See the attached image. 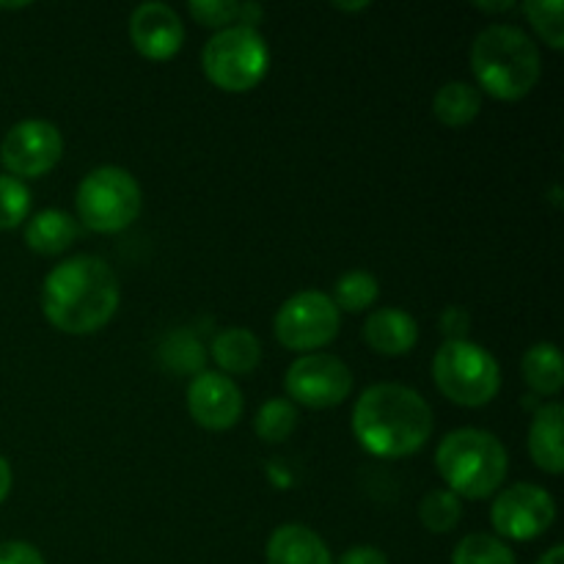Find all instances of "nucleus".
I'll use <instances>...</instances> for the list:
<instances>
[{"mask_svg": "<svg viewBox=\"0 0 564 564\" xmlns=\"http://www.w3.org/2000/svg\"><path fill=\"white\" fill-rule=\"evenodd\" d=\"M119 297V279L110 264L83 253L50 270L42 284V312L53 328L86 336L110 323Z\"/></svg>", "mask_w": 564, "mask_h": 564, "instance_id": "f257e3e1", "label": "nucleus"}, {"mask_svg": "<svg viewBox=\"0 0 564 564\" xmlns=\"http://www.w3.org/2000/svg\"><path fill=\"white\" fill-rule=\"evenodd\" d=\"M352 433L375 457L416 455L433 435V411L419 391L400 383L369 386L352 408Z\"/></svg>", "mask_w": 564, "mask_h": 564, "instance_id": "f03ea898", "label": "nucleus"}, {"mask_svg": "<svg viewBox=\"0 0 564 564\" xmlns=\"http://www.w3.org/2000/svg\"><path fill=\"white\" fill-rule=\"evenodd\" d=\"M471 72L479 88L501 102L523 99L540 80V50L521 28L490 25L474 39Z\"/></svg>", "mask_w": 564, "mask_h": 564, "instance_id": "7ed1b4c3", "label": "nucleus"}, {"mask_svg": "<svg viewBox=\"0 0 564 564\" xmlns=\"http://www.w3.org/2000/svg\"><path fill=\"white\" fill-rule=\"evenodd\" d=\"M441 479L457 499H488L505 482L507 457L505 444L488 430L463 427L446 435L435 452Z\"/></svg>", "mask_w": 564, "mask_h": 564, "instance_id": "20e7f679", "label": "nucleus"}, {"mask_svg": "<svg viewBox=\"0 0 564 564\" xmlns=\"http://www.w3.org/2000/svg\"><path fill=\"white\" fill-rule=\"evenodd\" d=\"M202 66L215 88L229 94H246L257 88L268 75V42L253 28L229 25L204 44Z\"/></svg>", "mask_w": 564, "mask_h": 564, "instance_id": "39448f33", "label": "nucleus"}, {"mask_svg": "<svg viewBox=\"0 0 564 564\" xmlns=\"http://www.w3.org/2000/svg\"><path fill=\"white\" fill-rule=\"evenodd\" d=\"M433 380L441 394L463 408H482L501 389L499 361L474 341H444L433 358Z\"/></svg>", "mask_w": 564, "mask_h": 564, "instance_id": "423d86ee", "label": "nucleus"}, {"mask_svg": "<svg viewBox=\"0 0 564 564\" xmlns=\"http://www.w3.org/2000/svg\"><path fill=\"white\" fill-rule=\"evenodd\" d=\"M77 215L83 224L99 235L124 231L141 215V185L135 176L116 165H102L83 176L77 187Z\"/></svg>", "mask_w": 564, "mask_h": 564, "instance_id": "0eeeda50", "label": "nucleus"}, {"mask_svg": "<svg viewBox=\"0 0 564 564\" xmlns=\"http://www.w3.org/2000/svg\"><path fill=\"white\" fill-rule=\"evenodd\" d=\"M339 308L328 295L306 290L292 295L273 319L275 339L295 352H312L330 345L339 334Z\"/></svg>", "mask_w": 564, "mask_h": 564, "instance_id": "6e6552de", "label": "nucleus"}, {"mask_svg": "<svg viewBox=\"0 0 564 564\" xmlns=\"http://www.w3.org/2000/svg\"><path fill=\"white\" fill-rule=\"evenodd\" d=\"M286 394L301 405L314 408H336L350 397L352 375L345 361L328 352H308L292 361L286 369Z\"/></svg>", "mask_w": 564, "mask_h": 564, "instance_id": "1a4fd4ad", "label": "nucleus"}, {"mask_svg": "<svg viewBox=\"0 0 564 564\" xmlns=\"http://www.w3.org/2000/svg\"><path fill=\"white\" fill-rule=\"evenodd\" d=\"M554 521V496L532 482H521L501 490L499 499L490 507V523L499 532V538L521 540V543L545 534Z\"/></svg>", "mask_w": 564, "mask_h": 564, "instance_id": "9d476101", "label": "nucleus"}, {"mask_svg": "<svg viewBox=\"0 0 564 564\" xmlns=\"http://www.w3.org/2000/svg\"><path fill=\"white\" fill-rule=\"evenodd\" d=\"M61 152H64V138L58 127L42 119H28L6 132L0 143V163L14 180L20 176L36 180L58 165Z\"/></svg>", "mask_w": 564, "mask_h": 564, "instance_id": "9b49d317", "label": "nucleus"}, {"mask_svg": "<svg viewBox=\"0 0 564 564\" xmlns=\"http://www.w3.org/2000/svg\"><path fill=\"white\" fill-rule=\"evenodd\" d=\"M187 411L204 430H229L242 416V391L220 372H198L187 386Z\"/></svg>", "mask_w": 564, "mask_h": 564, "instance_id": "f8f14e48", "label": "nucleus"}, {"mask_svg": "<svg viewBox=\"0 0 564 564\" xmlns=\"http://www.w3.org/2000/svg\"><path fill=\"white\" fill-rule=\"evenodd\" d=\"M130 39L149 61H169L185 44V25L165 3H143L130 17Z\"/></svg>", "mask_w": 564, "mask_h": 564, "instance_id": "ddd939ff", "label": "nucleus"}, {"mask_svg": "<svg viewBox=\"0 0 564 564\" xmlns=\"http://www.w3.org/2000/svg\"><path fill=\"white\" fill-rule=\"evenodd\" d=\"M364 341L378 356H405L416 347L419 325L402 308H378L364 323Z\"/></svg>", "mask_w": 564, "mask_h": 564, "instance_id": "4468645a", "label": "nucleus"}, {"mask_svg": "<svg viewBox=\"0 0 564 564\" xmlns=\"http://www.w3.org/2000/svg\"><path fill=\"white\" fill-rule=\"evenodd\" d=\"M268 564H334L328 545L301 523H284L268 540Z\"/></svg>", "mask_w": 564, "mask_h": 564, "instance_id": "2eb2a0df", "label": "nucleus"}, {"mask_svg": "<svg viewBox=\"0 0 564 564\" xmlns=\"http://www.w3.org/2000/svg\"><path fill=\"white\" fill-rule=\"evenodd\" d=\"M562 419V405L560 402H551V405L540 408L532 422V430H529V455H532L534 466L545 474H554V477H560L564 471Z\"/></svg>", "mask_w": 564, "mask_h": 564, "instance_id": "dca6fc26", "label": "nucleus"}, {"mask_svg": "<svg viewBox=\"0 0 564 564\" xmlns=\"http://www.w3.org/2000/svg\"><path fill=\"white\" fill-rule=\"evenodd\" d=\"M77 220L64 209H42L25 226V242L33 253L58 257L75 242Z\"/></svg>", "mask_w": 564, "mask_h": 564, "instance_id": "f3484780", "label": "nucleus"}, {"mask_svg": "<svg viewBox=\"0 0 564 564\" xmlns=\"http://www.w3.org/2000/svg\"><path fill=\"white\" fill-rule=\"evenodd\" d=\"M213 358L220 375H248L262 361V345L248 328H226L213 339Z\"/></svg>", "mask_w": 564, "mask_h": 564, "instance_id": "a211bd4d", "label": "nucleus"}, {"mask_svg": "<svg viewBox=\"0 0 564 564\" xmlns=\"http://www.w3.org/2000/svg\"><path fill=\"white\" fill-rule=\"evenodd\" d=\"M521 372H523V380H527L529 389H532L534 394H543V397L560 394L564 386V367H562L560 347L551 345V341L532 345L527 352H523Z\"/></svg>", "mask_w": 564, "mask_h": 564, "instance_id": "6ab92c4d", "label": "nucleus"}, {"mask_svg": "<svg viewBox=\"0 0 564 564\" xmlns=\"http://www.w3.org/2000/svg\"><path fill=\"white\" fill-rule=\"evenodd\" d=\"M479 110H482V94L477 91V86L463 80H452L441 86L433 99V113L446 127L471 124L479 116Z\"/></svg>", "mask_w": 564, "mask_h": 564, "instance_id": "aec40b11", "label": "nucleus"}, {"mask_svg": "<svg viewBox=\"0 0 564 564\" xmlns=\"http://www.w3.org/2000/svg\"><path fill=\"white\" fill-rule=\"evenodd\" d=\"M380 284L372 273L367 270H352V273H345L334 286V306L347 314H361L378 301Z\"/></svg>", "mask_w": 564, "mask_h": 564, "instance_id": "412c9836", "label": "nucleus"}, {"mask_svg": "<svg viewBox=\"0 0 564 564\" xmlns=\"http://www.w3.org/2000/svg\"><path fill=\"white\" fill-rule=\"evenodd\" d=\"M297 427V411L290 400H268L257 413V422H253V430H257L259 438L264 444H281V441L290 438Z\"/></svg>", "mask_w": 564, "mask_h": 564, "instance_id": "4be33fe9", "label": "nucleus"}, {"mask_svg": "<svg viewBox=\"0 0 564 564\" xmlns=\"http://www.w3.org/2000/svg\"><path fill=\"white\" fill-rule=\"evenodd\" d=\"M452 564H518L507 543L494 534H468L455 549Z\"/></svg>", "mask_w": 564, "mask_h": 564, "instance_id": "5701e85b", "label": "nucleus"}, {"mask_svg": "<svg viewBox=\"0 0 564 564\" xmlns=\"http://www.w3.org/2000/svg\"><path fill=\"white\" fill-rule=\"evenodd\" d=\"M460 499L455 494H449V490H433L419 505V518H422L424 529H430L435 534L452 532L460 523Z\"/></svg>", "mask_w": 564, "mask_h": 564, "instance_id": "b1692460", "label": "nucleus"}, {"mask_svg": "<svg viewBox=\"0 0 564 564\" xmlns=\"http://www.w3.org/2000/svg\"><path fill=\"white\" fill-rule=\"evenodd\" d=\"M523 11H527L529 22H532L534 31L543 36V42L549 44L551 50L564 47V6L562 0H529L523 3Z\"/></svg>", "mask_w": 564, "mask_h": 564, "instance_id": "393cba45", "label": "nucleus"}, {"mask_svg": "<svg viewBox=\"0 0 564 564\" xmlns=\"http://www.w3.org/2000/svg\"><path fill=\"white\" fill-rule=\"evenodd\" d=\"M31 213V191L14 176H0V229H17Z\"/></svg>", "mask_w": 564, "mask_h": 564, "instance_id": "a878e982", "label": "nucleus"}, {"mask_svg": "<svg viewBox=\"0 0 564 564\" xmlns=\"http://www.w3.org/2000/svg\"><path fill=\"white\" fill-rule=\"evenodd\" d=\"M193 20L204 28H229V22L237 20L240 14V3H231V0H196V3L187 6Z\"/></svg>", "mask_w": 564, "mask_h": 564, "instance_id": "bb28decb", "label": "nucleus"}, {"mask_svg": "<svg viewBox=\"0 0 564 564\" xmlns=\"http://www.w3.org/2000/svg\"><path fill=\"white\" fill-rule=\"evenodd\" d=\"M468 328H471V314L466 308L449 306L441 314V334L446 336V341H463Z\"/></svg>", "mask_w": 564, "mask_h": 564, "instance_id": "cd10ccee", "label": "nucleus"}, {"mask_svg": "<svg viewBox=\"0 0 564 564\" xmlns=\"http://www.w3.org/2000/svg\"><path fill=\"white\" fill-rule=\"evenodd\" d=\"M0 564H47V562H44V556L39 554L31 543L11 540V543H0Z\"/></svg>", "mask_w": 564, "mask_h": 564, "instance_id": "c85d7f7f", "label": "nucleus"}, {"mask_svg": "<svg viewBox=\"0 0 564 564\" xmlns=\"http://www.w3.org/2000/svg\"><path fill=\"white\" fill-rule=\"evenodd\" d=\"M339 564H389V556L375 545H352L350 551L341 554Z\"/></svg>", "mask_w": 564, "mask_h": 564, "instance_id": "c756f323", "label": "nucleus"}, {"mask_svg": "<svg viewBox=\"0 0 564 564\" xmlns=\"http://www.w3.org/2000/svg\"><path fill=\"white\" fill-rule=\"evenodd\" d=\"M264 17V9L257 3H240V14H237V22H240L242 28H253L257 31V25L262 22Z\"/></svg>", "mask_w": 564, "mask_h": 564, "instance_id": "7c9ffc66", "label": "nucleus"}, {"mask_svg": "<svg viewBox=\"0 0 564 564\" xmlns=\"http://www.w3.org/2000/svg\"><path fill=\"white\" fill-rule=\"evenodd\" d=\"M9 490H11V466H9V460L0 455V505L6 501Z\"/></svg>", "mask_w": 564, "mask_h": 564, "instance_id": "2f4dec72", "label": "nucleus"}, {"mask_svg": "<svg viewBox=\"0 0 564 564\" xmlns=\"http://www.w3.org/2000/svg\"><path fill=\"white\" fill-rule=\"evenodd\" d=\"M538 564H564V549H562V545H554V549L545 551V554L540 556Z\"/></svg>", "mask_w": 564, "mask_h": 564, "instance_id": "473e14b6", "label": "nucleus"}, {"mask_svg": "<svg viewBox=\"0 0 564 564\" xmlns=\"http://www.w3.org/2000/svg\"><path fill=\"white\" fill-rule=\"evenodd\" d=\"M477 9H482V11H510V9H516V3H512V0H507V3H477Z\"/></svg>", "mask_w": 564, "mask_h": 564, "instance_id": "72a5a7b5", "label": "nucleus"}, {"mask_svg": "<svg viewBox=\"0 0 564 564\" xmlns=\"http://www.w3.org/2000/svg\"><path fill=\"white\" fill-rule=\"evenodd\" d=\"M369 3H352V6H347V3H336V9L339 11H358V9H367Z\"/></svg>", "mask_w": 564, "mask_h": 564, "instance_id": "f704fd0d", "label": "nucleus"}]
</instances>
